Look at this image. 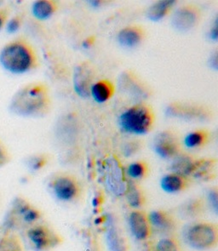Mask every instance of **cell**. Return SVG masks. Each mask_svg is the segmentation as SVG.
<instances>
[{"label": "cell", "instance_id": "1", "mask_svg": "<svg viewBox=\"0 0 218 251\" xmlns=\"http://www.w3.org/2000/svg\"><path fill=\"white\" fill-rule=\"evenodd\" d=\"M50 97L45 84H27L18 90L10 101V109L18 116L37 117L49 109Z\"/></svg>", "mask_w": 218, "mask_h": 251}, {"label": "cell", "instance_id": "2", "mask_svg": "<svg viewBox=\"0 0 218 251\" xmlns=\"http://www.w3.org/2000/svg\"><path fill=\"white\" fill-rule=\"evenodd\" d=\"M0 63L11 74H25L36 68L37 55L32 45L26 39H14L2 49Z\"/></svg>", "mask_w": 218, "mask_h": 251}, {"label": "cell", "instance_id": "3", "mask_svg": "<svg viewBox=\"0 0 218 251\" xmlns=\"http://www.w3.org/2000/svg\"><path fill=\"white\" fill-rule=\"evenodd\" d=\"M187 244L199 251L215 249L218 245V226L210 222H197L187 226L184 231Z\"/></svg>", "mask_w": 218, "mask_h": 251}, {"label": "cell", "instance_id": "4", "mask_svg": "<svg viewBox=\"0 0 218 251\" xmlns=\"http://www.w3.org/2000/svg\"><path fill=\"white\" fill-rule=\"evenodd\" d=\"M42 213L39 209L23 197H17L12 203V206L5 220L8 228H19L22 226L34 225L41 218Z\"/></svg>", "mask_w": 218, "mask_h": 251}, {"label": "cell", "instance_id": "5", "mask_svg": "<svg viewBox=\"0 0 218 251\" xmlns=\"http://www.w3.org/2000/svg\"><path fill=\"white\" fill-rule=\"evenodd\" d=\"M154 122L150 108L145 105H136L125 111L119 118V126L125 131L143 135L151 129Z\"/></svg>", "mask_w": 218, "mask_h": 251}, {"label": "cell", "instance_id": "6", "mask_svg": "<svg viewBox=\"0 0 218 251\" xmlns=\"http://www.w3.org/2000/svg\"><path fill=\"white\" fill-rule=\"evenodd\" d=\"M26 237L29 245L35 251H51L63 242V238L57 232L49 226L38 223L27 229Z\"/></svg>", "mask_w": 218, "mask_h": 251}, {"label": "cell", "instance_id": "7", "mask_svg": "<svg viewBox=\"0 0 218 251\" xmlns=\"http://www.w3.org/2000/svg\"><path fill=\"white\" fill-rule=\"evenodd\" d=\"M49 186L54 196L62 202L73 203L81 199L82 188L74 176L65 173L55 175Z\"/></svg>", "mask_w": 218, "mask_h": 251}, {"label": "cell", "instance_id": "8", "mask_svg": "<svg viewBox=\"0 0 218 251\" xmlns=\"http://www.w3.org/2000/svg\"><path fill=\"white\" fill-rule=\"evenodd\" d=\"M129 224L132 234L137 240L145 241L151 238L153 227L148 213L142 209H133L129 216Z\"/></svg>", "mask_w": 218, "mask_h": 251}, {"label": "cell", "instance_id": "9", "mask_svg": "<svg viewBox=\"0 0 218 251\" xmlns=\"http://www.w3.org/2000/svg\"><path fill=\"white\" fill-rule=\"evenodd\" d=\"M148 216L153 230L155 229L164 234L171 235V233L178 228V222L176 216L168 210L156 209L148 214Z\"/></svg>", "mask_w": 218, "mask_h": 251}, {"label": "cell", "instance_id": "10", "mask_svg": "<svg viewBox=\"0 0 218 251\" xmlns=\"http://www.w3.org/2000/svg\"><path fill=\"white\" fill-rule=\"evenodd\" d=\"M154 150L161 158H173L179 155L181 147L172 133L162 132L155 138Z\"/></svg>", "mask_w": 218, "mask_h": 251}, {"label": "cell", "instance_id": "11", "mask_svg": "<svg viewBox=\"0 0 218 251\" xmlns=\"http://www.w3.org/2000/svg\"><path fill=\"white\" fill-rule=\"evenodd\" d=\"M208 209V203L205 199L195 197L182 204L180 207V214L185 219L197 220L205 216Z\"/></svg>", "mask_w": 218, "mask_h": 251}, {"label": "cell", "instance_id": "12", "mask_svg": "<svg viewBox=\"0 0 218 251\" xmlns=\"http://www.w3.org/2000/svg\"><path fill=\"white\" fill-rule=\"evenodd\" d=\"M199 11L196 8L183 7L174 15L172 23L177 29L185 31L195 26L199 21Z\"/></svg>", "mask_w": 218, "mask_h": 251}, {"label": "cell", "instance_id": "13", "mask_svg": "<svg viewBox=\"0 0 218 251\" xmlns=\"http://www.w3.org/2000/svg\"><path fill=\"white\" fill-rule=\"evenodd\" d=\"M92 73L88 65H81L74 74V89L81 97L90 96Z\"/></svg>", "mask_w": 218, "mask_h": 251}, {"label": "cell", "instance_id": "14", "mask_svg": "<svg viewBox=\"0 0 218 251\" xmlns=\"http://www.w3.org/2000/svg\"><path fill=\"white\" fill-rule=\"evenodd\" d=\"M190 178L177 173H170L164 176L161 180V187L164 192L169 193H181L190 187Z\"/></svg>", "mask_w": 218, "mask_h": 251}, {"label": "cell", "instance_id": "15", "mask_svg": "<svg viewBox=\"0 0 218 251\" xmlns=\"http://www.w3.org/2000/svg\"><path fill=\"white\" fill-rule=\"evenodd\" d=\"M217 161L211 158L196 159L191 176L199 179H212L214 176Z\"/></svg>", "mask_w": 218, "mask_h": 251}, {"label": "cell", "instance_id": "16", "mask_svg": "<svg viewBox=\"0 0 218 251\" xmlns=\"http://www.w3.org/2000/svg\"><path fill=\"white\" fill-rule=\"evenodd\" d=\"M107 239L111 251H128L130 249L128 239L113 226L109 227Z\"/></svg>", "mask_w": 218, "mask_h": 251}, {"label": "cell", "instance_id": "17", "mask_svg": "<svg viewBox=\"0 0 218 251\" xmlns=\"http://www.w3.org/2000/svg\"><path fill=\"white\" fill-rule=\"evenodd\" d=\"M143 34L142 31L136 26H130L119 32V42L125 47H133L141 42Z\"/></svg>", "mask_w": 218, "mask_h": 251}, {"label": "cell", "instance_id": "18", "mask_svg": "<svg viewBox=\"0 0 218 251\" xmlns=\"http://www.w3.org/2000/svg\"><path fill=\"white\" fill-rule=\"evenodd\" d=\"M90 92L94 100L98 103H103L112 97L113 88L109 81L103 80L93 84L90 89Z\"/></svg>", "mask_w": 218, "mask_h": 251}, {"label": "cell", "instance_id": "19", "mask_svg": "<svg viewBox=\"0 0 218 251\" xmlns=\"http://www.w3.org/2000/svg\"><path fill=\"white\" fill-rule=\"evenodd\" d=\"M195 160V158H192L189 155H178L172 164L174 173L189 177L192 174Z\"/></svg>", "mask_w": 218, "mask_h": 251}, {"label": "cell", "instance_id": "20", "mask_svg": "<svg viewBox=\"0 0 218 251\" xmlns=\"http://www.w3.org/2000/svg\"><path fill=\"white\" fill-rule=\"evenodd\" d=\"M128 203L135 209H141L146 204V196L144 192L136 184H131L126 191Z\"/></svg>", "mask_w": 218, "mask_h": 251}, {"label": "cell", "instance_id": "21", "mask_svg": "<svg viewBox=\"0 0 218 251\" xmlns=\"http://www.w3.org/2000/svg\"><path fill=\"white\" fill-rule=\"evenodd\" d=\"M54 10L55 4L54 2L48 0H39L32 5V14L39 20L47 19L54 13Z\"/></svg>", "mask_w": 218, "mask_h": 251}, {"label": "cell", "instance_id": "22", "mask_svg": "<svg viewBox=\"0 0 218 251\" xmlns=\"http://www.w3.org/2000/svg\"><path fill=\"white\" fill-rule=\"evenodd\" d=\"M0 251H25V249L18 236L7 232L0 238Z\"/></svg>", "mask_w": 218, "mask_h": 251}, {"label": "cell", "instance_id": "23", "mask_svg": "<svg viewBox=\"0 0 218 251\" xmlns=\"http://www.w3.org/2000/svg\"><path fill=\"white\" fill-rule=\"evenodd\" d=\"M174 3H175V1H169V0L160 1V2L154 3V5H152L148 10V17L152 21L161 20L168 13V11L170 10Z\"/></svg>", "mask_w": 218, "mask_h": 251}, {"label": "cell", "instance_id": "24", "mask_svg": "<svg viewBox=\"0 0 218 251\" xmlns=\"http://www.w3.org/2000/svg\"><path fill=\"white\" fill-rule=\"evenodd\" d=\"M208 140V133L204 130H198L187 135L184 140V144L189 148H201L207 143Z\"/></svg>", "mask_w": 218, "mask_h": 251}, {"label": "cell", "instance_id": "25", "mask_svg": "<svg viewBox=\"0 0 218 251\" xmlns=\"http://www.w3.org/2000/svg\"><path fill=\"white\" fill-rule=\"evenodd\" d=\"M148 165L146 162L137 161L131 164L127 170V173L131 177L136 180H141L147 177L148 175Z\"/></svg>", "mask_w": 218, "mask_h": 251}, {"label": "cell", "instance_id": "26", "mask_svg": "<svg viewBox=\"0 0 218 251\" xmlns=\"http://www.w3.org/2000/svg\"><path fill=\"white\" fill-rule=\"evenodd\" d=\"M156 251H182V246L175 236L170 235L158 242Z\"/></svg>", "mask_w": 218, "mask_h": 251}, {"label": "cell", "instance_id": "27", "mask_svg": "<svg viewBox=\"0 0 218 251\" xmlns=\"http://www.w3.org/2000/svg\"><path fill=\"white\" fill-rule=\"evenodd\" d=\"M48 163V157L45 154L33 156L28 161V166L32 171H37L45 167Z\"/></svg>", "mask_w": 218, "mask_h": 251}, {"label": "cell", "instance_id": "28", "mask_svg": "<svg viewBox=\"0 0 218 251\" xmlns=\"http://www.w3.org/2000/svg\"><path fill=\"white\" fill-rule=\"evenodd\" d=\"M207 203L208 206L215 213H218V187H212L208 192L207 195Z\"/></svg>", "mask_w": 218, "mask_h": 251}, {"label": "cell", "instance_id": "29", "mask_svg": "<svg viewBox=\"0 0 218 251\" xmlns=\"http://www.w3.org/2000/svg\"><path fill=\"white\" fill-rule=\"evenodd\" d=\"M11 161V154L7 146L0 140V168H3Z\"/></svg>", "mask_w": 218, "mask_h": 251}, {"label": "cell", "instance_id": "30", "mask_svg": "<svg viewBox=\"0 0 218 251\" xmlns=\"http://www.w3.org/2000/svg\"><path fill=\"white\" fill-rule=\"evenodd\" d=\"M23 23V18L22 16H16L12 17L11 19L8 21L6 24V31L9 33H15L19 30L20 27L22 26Z\"/></svg>", "mask_w": 218, "mask_h": 251}, {"label": "cell", "instance_id": "31", "mask_svg": "<svg viewBox=\"0 0 218 251\" xmlns=\"http://www.w3.org/2000/svg\"><path fill=\"white\" fill-rule=\"evenodd\" d=\"M10 10L8 8H0V31L6 26L9 21Z\"/></svg>", "mask_w": 218, "mask_h": 251}, {"label": "cell", "instance_id": "32", "mask_svg": "<svg viewBox=\"0 0 218 251\" xmlns=\"http://www.w3.org/2000/svg\"><path fill=\"white\" fill-rule=\"evenodd\" d=\"M210 36H211V38H212V39H214V40L218 39V20H216L215 21V24H214V26H213L212 30H211Z\"/></svg>", "mask_w": 218, "mask_h": 251}, {"label": "cell", "instance_id": "33", "mask_svg": "<svg viewBox=\"0 0 218 251\" xmlns=\"http://www.w3.org/2000/svg\"><path fill=\"white\" fill-rule=\"evenodd\" d=\"M0 205H1V195H0Z\"/></svg>", "mask_w": 218, "mask_h": 251}, {"label": "cell", "instance_id": "34", "mask_svg": "<svg viewBox=\"0 0 218 251\" xmlns=\"http://www.w3.org/2000/svg\"><path fill=\"white\" fill-rule=\"evenodd\" d=\"M1 2H2V1H0V3H1Z\"/></svg>", "mask_w": 218, "mask_h": 251}]
</instances>
